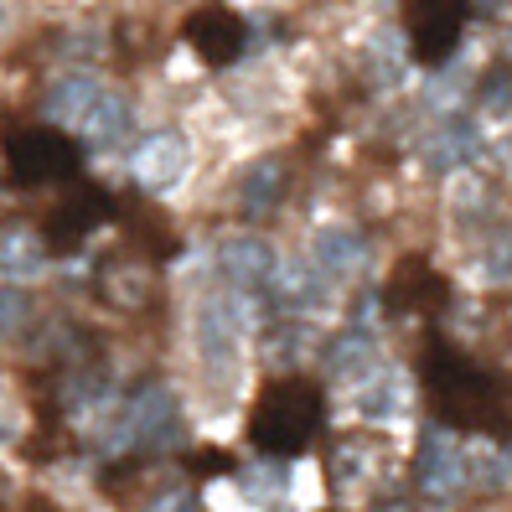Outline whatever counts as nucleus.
<instances>
[{
	"label": "nucleus",
	"mask_w": 512,
	"mask_h": 512,
	"mask_svg": "<svg viewBox=\"0 0 512 512\" xmlns=\"http://www.w3.org/2000/svg\"><path fill=\"white\" fill-rule=\"evenodd\" d=\"M130 176H135V187L150 192V197L171 192V187L187 176V140L176 135V130L145 135V140L130 150Z\"/></svg>",
	"instance_id": "nucleus-9"
},
{
	"label": "nucleus",
	"mask_w": 512,
	"mask_h": 512,
	"mask_svg": "<svg viewBox=\"0 0 512 512\" xmlns=\"http://www.w3.org/2000/svg\"><path fill=\"white\" fill-rule=\"evenodd\" d=\"M197 476H233V461L223 456V450H202V456H197Z\"/></svg>",
	"instance_id": "nucleus-27"
},
{
	"label": "nucleus",
	"mask_w": 512,
	"mask_h": 512,
	"mask_svg": "<svg viewBox=\"0 0 512 512\" xmlns=\"http://www.w3.org/2000/svg\"><path fill=\"white\" fill-rule=\"evenodd\" d=\"M26 321H32V300L16 290V280L0 285V337H16Z\"/></svg>",
	"instance_id": "nucleus-24"
},
{
	"label": "nucleus",
	"mask_w": 512,
	"mask_h": 512,
	"mask_svg": "<svg viewBox=\"0 0 512 512\" xmlns=\"http://www.w3.org/2000/svg\"><path fill=\"white\" fill-rule=\"evenodd\" d=\"M481 156V130L471 125L466 114H456V119H445V125L430 135V145H425V161H430V171H461V166H471Z\"/></svg>",
	"instance_id": "nucleus-14"
},
{
	"label": "nucleus",
	"mask_w": 512,
	"mask_h": 512,
	"mask_svg": "<svg viewBox=\"0 0 512 512\" xmlns=\"http://www.w3.org/2000/svg\"><path fill=\"white\" fill-rule=\"evenodd\" d=\"M300 342H306V326H275V331H264V357L275 368H285V363H295L300 357Z\"/></svg>",
	"instance_id": "nucleus-23"
},
{
	"label": "nucleus",
	"mask_w": 512,
	"mask_h": 512,
	"mask_svg": "<svg viewBox=\"0 0 512 512\" xmlns=\"http://www.w3.org/2000/svg\"><path fill=\"white\" fill-rule=\"evenodd\" d=\"M316 264L326 269L331 280L363 275V269H368V238L352 233V228H321L316 233Z\"/></svg>",
	"instance_id": "nucleus-15"
},
{
	"label": "nucleus",
	"mask_w": 512,
	"mask_h": 512,
	"mask_svg": "<svg viewBox=\"0 0 512 512\" xmlns=\"http://www.w3.org/2000/svg\"><path fill=\"white\" fill-rule=\"evenodd\" d=\"M481 275H487L492 285H507L512 280V228H502L492 238V249L481 254Z\"/></svg>",
	"instance_id": "nucleus-25"
},
{
	"label": "nucleus",
	"mask_w": 512,
	"mask_h": 512,
	"mask_svg": "<svg viewBox=\"0 0 512 512\" xmlns=\"http://www.w3.org/2000/svg\"><path fill=\"white\" fill-rule=\"evenodd\" d=\"M471 0H409V52L425 68H445L461 47Z\"/></svg>",
	"instance_id": "nucleus-5"
},
{
	"label": "nucleus",
	"mask_w": 512,
	"mask_h": 512,
	"mask_svg": "<svg viewBox=\"0 0 512 512\" xmlns=\"http://www.w3.org/2000/svg\"><path fill=\"white\" fill-rule=\"evenodd\" d=\"M47 269V238L32 228H0V275L6 280H37Z\"/></svg>",
	"instance_id": "nucleus-16"
},
{
	"label": "nucleus",
	"mask_w": 512,
	"mask_h": 512,
	"mask_svg": "<svg viewBox=\"0 0 512 512\" xmlns=\"http://www.w3.org/2000/svg\"><path fill=\"white\" fill-rule=\"evenodd\" d=\"M176 440H182V414H176L171 388H161V383L135 388V394L125 399V409H119L109 419V430H104V450H109V456H119V450L156 456V450H171Z\"/></svg>",
	"instance_id": "nucleus-3"
},
{
	"label": "nucleus",
	"mask_w": 512,
	"mask_h": 512,
	"mask_svg": "<svg viewBox=\"0 0 512 512\" xmlns=\"http://www.w3.org/2000/svg\"><path fill=\"white\" fill-rule=\"evenodd\" d=\"M373 331H368V321H352L337 342H331V352H326V368L331 373H363L368 363H373Z\"/></svg>",
	"instance_id": "nucleus-18"
},
{
	"label": "nucleus",
	"mask_w": 512,
	"mask_h": 512,
	"mask_svg": "<svg viewBox=\"0 0 512 512\" xmlns=\"http://www.w3.org/2000/svg\"><path fill=\"white\" fill-rule=\"evenodd\" d=\"M187 42L207 68H233L249 52V21L228 6H202L187 21Z\"/></svg>",
	"instance_id": "nucleus-8"
},
{
	"label": "nucleus",
	"mask_w": 512,
	"mask_h": 512,
	"mask_svg": "<svg viewBox=\"0 0 512 512\" xmlns=\"http://www.w3.org/2000/svg\"><path fill=\"white\" fill-rule=\"evenodd\" d=\"M140 512H202V502H197V492H192V487H182V481H176V487H166V492L150 497Z\"/></svg>",
	"instance_id": "nucleus-26"
},
{
	"label": "nucleus",
	"mask_w": 512,
	"mask_h": 512,
	"mask_svg": "<svg viewBox=\"0 0 512 512\" xmlns=\"http://www.w3.org/2000/svg\"><path fill=\"white\" fill-rule=\"evenodd\" d=\"M357 409L368 419H394L404 409V383L394 368H373V378L363 383V394H357Z\"/></svg>",
	"instance_id": "nucleus-20"
},
{
	"label": "nucleus",
	"mask_w": 512,
	"mask_h": 512,
	"mask_svg": "<svg viewBox=\"0 0 512 512\" xmlns=\"http://www.w3.org/2000/svg\"><path fill=\"white\" fill-rule=\"evenodd\" d=\"M269 295H275V306L280 311H316L326 306V295H331V275L311 259H295V264H275V275H269L264 285Z\"/></svg>",
	"instance_id": "nucleus-11"
},
{
	"label": "nucleus",
	"mask_w": 512,
	"mask_h": 512,
	"mask_svg": "<svg viewBox=\"0 0 512 512\" xmlns=\"http://www.w3.org/2000/svg\"><path fill=\"white\" fill-rule=\"evenodd\" d=\"M88 145H114V140H125V130H130V104L119 99V94H99L88 99V109L78 114V125H73Z\"/></svg>",
	"instance_id": "nucleus-17"
},
{
	"label": "nucleus",
	"mask_w": 512,
	"mask_h": 512,
	"mask_svg": "<svg viewBox=\"0 0 512 512\" xmlns=\"http://www.w3.org/2000/svg\"><path fill=\"white\" fill-rule=\"evenodd\" d=\"M425 394L445 430L461 435H507L512 430V399L507 383L487 368H476L466 352L430 337L425 347Z\"/></svg>",
	"instance_id": "nucleus-1"
},
{
	"label": "nucleus",
	"mask_w": 512,
	"mask_h": 512,
	"mask_svg": "<svg viewBox=\"0 0 512 512\" xmlns=\"http://www.w3.org/2000/svg\"><path fill=\"white\" fill-rule=\"evenodd\" d=\"M6 166L21 187H52V182H73L83 171V145L63 135V125H32V130H11L6 135Z\"/></svg>",
	"instance_id": "nucleus-4"
},
{
	"label": "nucleus",
	"mask_w": 512,
	"mask_h": 512,
	"mask_svg": "<svg viewBox=\"0 0 512 512\" xmlns=\"http://www.w3.org/2000/svg\"><path fill=\"white\" fill-rule=\"evenodd\" d=\"M109 218H114V197H109L104 187H94V182H83V187H73L63 202L52 207L42 238H47V249L73 254V249H83Z\"/></svg>",
	"instance_id": "nucleus-6"
},
{
	"label": "nucleus",
	"mask_w": 512,
	"mask_h": 512,
	"mask_svg": "<svg viewBox=\"0 0 512 512\" xmlns=\"http://www.w3.org/2000/svg\"><path fill=\"white\" fill-rule=\"evenodd\" d=\"M466 456H461V445L456 435H450L445 425L425 430L419 435V456H414V481H419V492H425L430 502H450L461 487H466Z\"/></svg>",
	"instance_id": "nucleus-7"
},
{
	"label": "nucleus",
	"mask_w": 512,
	"mask_h": 512,
	"mask_svg": "<svg viewBox=\"0 0 512 512\" xmlns=\"http://www.w3.org/2000/svg\"><path fill=\"white\" fill-rule=\"evenodd\" d=\"M218 275L238 295H254V290L269 285V275H275V254H269L264 238H228L218 249Z\"/></svg>",
	"instance_id": "nucleus-12"
},
{
	"label": "nucleus",
	"mask_w": 512,
	"mask_h": 512,
	"mask_svg": "<svg viewBox=\"0 0 512 512\" xmlns=\"http://www.w3.org/2000/svg\"><path fill=\"white\" fill-rule=\"evenodd\" d=\"M476 99H481V109H487V114H512V68L507 63L487 68V78H481V88H476Z\"/></svg>",
	"instance_id": "nucleus-22"
},
{
	"label": "nucleus",
	"mask_w": 512,
	"mask_h": 512,
	"mask_svg": "<svg viewBox=\"0 0 512 512\" xmlns=\"http://www.w3.org/2000/svg\"><path fill=\"white\" fill-rule=\"evenodd\" d=\"M99 94V83L94 78H83V73H73V78H63V83H52V94H47V119L52 125H78V114L88 109V99Z\"/></svg>",
	"instance_id": "nucleus-19"
},
{
	"label": "nucleus",
	"mask_w": 512,
	"mask_h": 512,
	"mask_svg": "<svg viewBox=\"0 0 512 512\" xmlns=\"http://www.w3.org/2000/svg\"><path fill=\"white\" fill-rule=\"evenodd\" d=\"M244 306H249V300H213V306L202 311V321H197V337H202V357H207V368H213V373L233 363L238 331L249 326Z\"/></svg>",
	"instance_id": "nucleus-13"
},
{
	"label": "nucleus",
	"mask_w": 512,
	"mask_h": 512,
	"mask_svg": "<svg viewBox=\"0 0 512 512\" xmlns=\"http://www.w3.org/2000/svg\"><path fill=\"white\" fill-rule=\"evenodd\" d=\"M445 295H450V285L435 275L425 259H404L394 269V280H388V290H383V300H388L394 316H430V311L445 306Z\"/></svg>",
	"instance_id": "nucleus-10"
},
{
	"label": "nucleus",
	"mask_w": 512,
	"mask_h": 512,
	"mask_svg": "<svg viewBox=\"0 0 512 512\" xmlns=\"http://www.w3.org/2000/svg\"><path fill=\"white\" fill-rule=\"evenodd\" d=\"M280 197H285V166L280 161H259L249 171V182H244V213L249 218H264Z\"/></svg>",
	"instance_id": "nucleus-21"
},
{
	"label": "nucleus",
	"mask_w": 512,
	"mask_h": 512,
	"mask_svg": "<svg viewBox=\"0 0 512 512\" xmlns=\"http://www.w3.org/2000/svg\"><path fill=\"white\" fill-rule=\"evenodd\" d=\"M321 430H326V399L306 378L269 383L259 394V404H254V414H249V440L264 450V456H280V461L306 456Z\"/></svg>",
	"instance_id": "nucleus-2"
}]
</instances>
